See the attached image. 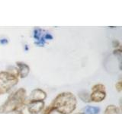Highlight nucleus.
<instances>
[{
  "mask_svg": "<svg viewBox=\"0 0 122 114\" xmlns=\"http://www.w3.org/2000/svg\"><path fill=\"white\" fill-rule=\"evenodd\" d=\"M90 95L91 101L95 103H99L104 100L106 97V91L102 90H92Z\"/></svg>",
  "mask_w": 122,
  "mask_h": 114,
  "instance_id": "obj_7",
  "label": "nucleus"
},
{
  "mask_svg": "<svg viewBox=\"0 0 122 114\" xmlns=\"http://www.w3.org/2000/svg\"><path fill=\"white\" fill-rule=\"evenodd\" d=\"M27 100L26 90L21 87L11 94L6 101L0 106V113L9 114L20 109L24 106Z\"/></svg>",
  "mask_w": 122,
  "mask_h": 114,
  "instance_id": "obj_2",
  "label": "nucleus"
},
{
  "mask_svg": "<svg viewBox=\"0 0 122 114\" xmlns=\"http://www.w3.org/2000/svg\"><path fill=\"white\" fill-rule=\"evenodd\" d=\"M16 66L18 76H19L21 78H25L28 77L30 73V67L28 65L22 62H17Z\"/></svg>",
  "mask_w": 122,
  "mask_h": 114,
  "instance_id": "obj_5",
  "label": "nucleus"
},
{
  "mask_svg": "<svg viewBox=\"0 0 122 114\" xmlns=\"http://www.w3.org/2000/svg\"><path fill=\"white\" fill-rule=\"evenodd\" d=\"M105 90V85H102V84H97V85H95L92 87V90Z\"/></svg>",
  "mask_w": 122,
  "mask_h": 114,
  "instance_id": "obj_11",
  "label": "nucleus"
},
{
  "mask_svg": "<svg viewBox=\"0 0 122 114\" xmlns=\"http://www.w3.org/2000/svg\"><path fill=\"white\" fill-rule=\"evenodd\" d=\"M77 105V100L71 92L59 94L53 99L51 106L61 114H70L74 111Z\"/></svg>",
  "mask_w": 122,
  "mask_h": 114,
  "instance_id": "obj_1",
  "label": "nucleus"
},
{
  "mask_svg": "<svg viewBox=\"0 0 122 114\" xmlns=\"http://www.w3.org/2000/svg\"><path fill=\"white\" fill-rule=\"evenodd\" d=\"M100 111V109L95 106H87L86 108L84 109V114H96Z\"/></svg>",
  "mask_w": 122,
  "mask_h": 114,
  "instance_id": "obj_9",
  "label": "nucleus"
},
{
  "mask_svg": "<svg viewBox=\"0 0 122 114\" xmlns=\"http://www.w3.org/2000/svg\"><path fill=\"white\" fill-rule=\"evenodd\" d=\"M51 114H61V113H60L59 112L56 111V110H55L54 109H53V111L51 113Z\"/></svg>",
  "mask_w": 122,
  "mask_h": 114,
  "instance_id": "obj_13",
  "label": "nucleus"
},
{
  "mask_svg": "<svg viewBox=\"0 0 122 114\" xmlns=\"http://www.w3.org/2000/svg\"><path fill=\"white\" fill-rule=\"evenodd\" d=\"M119 113V108L114 105H108L105 110V114H118Z\"/></svg>",
  "mask_w": 122,
  "mask_h": 114,
  "instance_id": "obj_8",
  "label": "nucleus"
},
{
  "mask_svg": "<svg viewBox=\"0 0 122 114\" xmlns=\"http://www.w3.org/2000/svg\"><path fill=\"white\" fill-rule=\"evenodd\" d=\"M75 114H84L82 112H81V113H75Z\"/></svg>",
  "mask_w": 122,
  "mask_h": 114,
  "instance_id": "obj_14",
  "label": "nucleus"
},
{
  "mask_svg": "<svg viewBox=\"0 0 122 114\" xmlns=\"http://www.w3.org/2000/svg\"><path fill=\"white\" fill-rule=\"evenodd\" d=\"M115 88L118 91V92H121L122 90V86H121V81H119L116 83L115 85Z\"/></svg>",
  "mask_w": 122,
  "mask_h": 114,
  "instance_id": "obj_12",
  "label": "nucleus"
},
{
  "mask_svg": "<svg viewBox=\"0 0 122 114\" xmlns=\"http://www.w3.org/2000/svg\"><path fill=\"white\" fill-rule=\"evenodd\" d=\"M18 83L16 75L10 71L0 72V94H4L10 91Z\"/></svg>",
  "mask_w": 122,
  "mask_h": 114,
  "instance_id": "obj_3",
  "label": "nucleus"
},
{
  "mask_svg": "<svg viewBox=\"0 0 122 114\" xmlns=\"http://www.w3.org/2000/svg\"><path fill=\"white\" fill-rule=\"evenodd\" d=\"M79 97L83 102H86V103L91 102L90 95L87 92H85V91H81L80 93H79Z\"/></svg>",
  "mask_w": 122,
  "mask_h": 114,
  "instance_id": "obj_10",
  "label": "nucleus"
},
{
  "mask_svg": "<svg viewBox=\"0 0 122 114\" xmlns=\"http://www.w3.org/2000/svg\"><path fill=\"white\" fill-rule=\"evenodd\" d=\"M44 101L30 100L28 104V111L30 114H38L44 109Z\"/></svg>",
  "mask_w": 122,
  "mask_h": 114,
  "instance_id": "obj_4",
  "label": "nucleus"
},
{
  "mask_svg": "<svg viewBox=\"0 0 122 114\" xmlns=\"http://www.w3.org/2000/svg\"><path fill=\"white\" fill-rule=\"evenodd\" d=\"M47 98V93L41 88L34 89L30 94V100H40L44 101Z\"/></svg>",
  "mask_w": 122,
  "mask_h": 114,
  "instance_id": "obj_6",
  "label": "nucleus"
}]
</instances>
